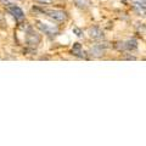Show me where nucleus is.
<instances>
[{"label":"nucleus","instance_id":"nucleus-11","mask_svg":"<svg viewBox=\"0 0 146 146\" xmlns=\"http://www.w3.org/2000/svg\"><path fill=\"white\" fill-rule=\"evenodd\" d=\"M34 1L39 3V4H51L52 0H34Z\"/></svg>","mask_w":146,"mask_h":146},{"label":"nucleus","instance_id":"nucleus-12","mask_svg":"<svg viewBox=\"0 0 146 146\" xmlns=\"http://www.w3.org/2000/svg\"><path fill=\"white\" fill-rule=\"evenodd\" d=\"M6 25V21H5V18H4V16L1 15V13H0V26H5Z\"/></svg>","mask_w":146,"mask_h":146},{"label":"nucleus","instance_id":"nucleus-13","mask_svg":"<svg viewBox=\"0 0 146 146\" xmlns=\"http://www.w3.org/2000/svg\"><path fill=\"white\" fill-rule=\"evenodd\" d=\"M73 32L77 33V36H82V34H83V32H82L80 29H78V28H73Z\"/></svg>","mask_w":146,"mask_h":146},{"label":"nucleus","instance_id":"nucleus-2","mask_svg":"<svg viewBox=\"0 0 146 146\" xmlns=\"http://www.w3.org/2000/svg\"><path fill=\"white\" fill-rule=\"evenodd\" d=\"M38 25V28L44 32V34H46L49 36H56L58 34V29L56 27H52V26H49L46 23H43V22H36Z\"/></svg>","mask_w":146,"mask_h":146},{"label":"nucleus","instance_id":"nucleus-5","mask_svg":"<svg viewBox=\"0 0 146 146\" xmlns=\"http://www.w3.org/2000/svg\"><path fill=\"white\" fill-rule=\"evenodd\" d=\"M89 35H90V38H93L95 40L104 39V32L99 27H91V28H89Z\"/></svg>","mask_w":146,"mask_h":146},{"label":"nucleus","instance_id":"nucleus-6","mask_svg":"<svg viewBox=\"0 0 146 146\" xmlns=\"http://www.w3.org/2000/svg\"><path fill=\"white\" fill-rule=\"evenodd\" d=\"M72 54L74 55V56L77 57H80V58H86V54L83 49H82V45L79 43H76L74 45H73L72 48Z\"/></svg>","mask_w":146,"mask_h":146},{"label":"nucleus","instance_id":"nucleus-9","mask_svg":"<svg viewBox=\"0 0 146 146\" xmlns=\"http://www.w3.org/2000/svg\"><path fill=\"white\" fill-rule=\"evenodd\" d=\"M104 52H105V49H102L101 45H95V46L91 48L90 51H89V54L91 55V56H94V57H100V56H102Z\"/></svg>","mask_w":146,"mask_h":146},{"label":"nucleus","instance_id":"nucleus-14","mask_svg":"<svg viewBox=\"0 0 146 146\" xmlns=\"http://www.w3.org/2000/svg\"><path fill=\"white\" fill-rule=\"evenodd\" d=\"M144 1H145V3H146V0H144Z\"/></svg>","mask_w":146,"mask_h":146},{"label":"nucleus","instance_id":"nucleus-10","mask_svg":"<svg viewBox=\"0 0 146 146\" xmlns=\"http://www.w3.org/2000/svg\"><path fill=\"white\" fill-rule=\"evenodd\" d=\"M74 4L79 9H86L90 5V1L89 0H74Z\"/></svg>","mask_w":146,"mask_h":146},{"label":"nucleus","instance_id":"nucleus-7","mask_svg":"<svg viewBox=\"0 0 146 146\" xmlns=\"http://www.w3.org/2000/svg\"><path fill=\"white\" fill-rule=\"evenodd\" d=\"M39 40H40V38H39V35L35 33V32H33V31H29V33H28V36H27V43H28L29 45H36L39 43Z\"/></svg>","mask_w":146,"mask_h":146},{"label":"nucleus","instance_id":"nucleus-4","mask_svg":"<svg viewBox=\"0 0 146 146\" xmlns=\"http://www.w3.org/2000/svg\"><path fill=\"white\" fill-rule=\"evenodd\" d=\"M6 7H7V12L10 13V15H12L17 21H22V20L25 18L23 11H22L18 6H15V5H12V4H11V5H9V6H6Z\"/></svg>","mask_w":146,"mask_h":146},{"label":"nucleus","instance_id":"nucleus-8","mask_svg":"<svg viewBox=\"0 0 146 146\" xmlns=\"http://www.w3.org/2000/svg\"><path fill=\"white\" fill-rule=\"evenodd\" d=\"M122 48L123 50H129V51H131V50H135L136 48H138V42H136L135 39H129L128 42L125 43H122Z\"/></svg>","mask_w":146,"mask_h":146},{"label":"nucleus","instance_id":"nucleus-1","mask_svg":"<svg viewBox=\"0 0 146 146\" xmlns=\"http://www.w3.org/2000/svg\"><path fill=\"white\" fill-rule=\"evenodd\" d=\"M46 15L57 22H63L67 20V13L62 10H44Z\"/></svg>","mask_w":146,"mask_h":146},{"label":"nucleus","instance_id":"nucleus-3","mask_svg":"<svg viewBox=\"0 0 146 146\" xmlns=\"http://www.w3.org/2000/svg\"><path fill=\"white\" fill-rule=\"evenodd\" d=\"M131 5L139 16H146V3L144 0H133Z\"/></svg>","mask_w":146,"mask_h":146}]
</instances>
